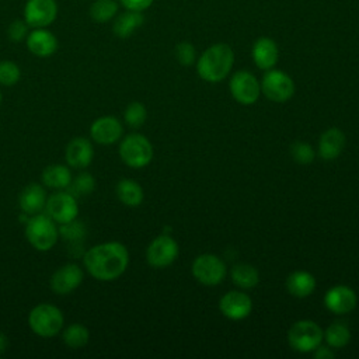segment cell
<instances>
[{
	"label": "cell",
	"instance_id": "cell-1",
	"mask_svg": "<svg viewBox=\"0 0 359 359\" xmlns=\"http://www.w3.org/2000/svg\"><path fill=\"white\" fill-rule=\"evenodd\" d=\"M83 265L90 276L101 282L118 279L129 265V251L119 241H105L84 251Z\"/></svg>",
	"mask_w": 359,
	"mask_h": 359
},
{
	"label": "cell",
	"instance_id": "cell-2",
	"mask_svg": "<svg viewBox=\"0 0 359 359\" xmlns=\"http://www.w3.org/2000/svg\"><path fill=\"white\" fill-rule=\"evenodd\" d=\"M233 63V49L227 43H215L199 56L196 70L202 80L208 83H219L227 77Z\"/></svg>",
	"mask_w": 359,
	"mask_h": 359
},
{
	"label": "cell",
	"instance_id": "cell-3",
	"mask_svg": "<svg viewBox=\"0 0 359 359\" xmlns=\"http://www.w3.org/2000/svg\"><path fill=\"white\" fill-rule=\"evenodd\" d=\"M25 237L34 250L46 252L56 245L59 240V227L46 213L41 212L28 216L25 223Z\"/></svg>",
	"mask_w": 359,
	"mask_h": 359
},
{
	"label": "cell",
	"instance_id": "cell-4",
	"mask_svg": "<svg viewBox=\"0 0 359 359\" xmlns=\"http://www.w3.org/2000/svg\"><path fill=\"white\" fill-rule=\"evenodd\" d=\"M63 313L52 303H39L28 313V327L41 338L56 337L63 330Z\"/></svg>",
	"mask_w": 359,
	"mask_h": 359
},
{
	"label": "cell",
	"instance_id": "cell-5",
	"mask_svg": "<svg viewBox=\"0 0 359 359\" xmlns=\"http://www.w3.org/2000/svg\"><path fill=\"white\" fill-rule=\"evenodd\" d=\"M118 154L123 164L130 168H143L153 158V146L150 140L140 133L126 135L118 147Z\"/></svg>",
	"mask_w": 359,
	"mask_h": 359
},
{
	"label": "cell",
	"instance_id": "cell-6",
	"mask_svg": "<svg viewBox=\"0 0 359 359\" xmlns=\"http://www.w3.org/2000/svg\"><path fill=\"white\" fill-rule=\"evenodd\" d=\"M324 339V331L321 327L311 320H300L292 324L287 331L289 345L302 353L313 352L321 345Z\"/></svg>",
	"mask_w": 359,
	"mask_h": 359
},
{
	"label": "cell",
	"instance_id": "cell-7",
	"mask_svg": "<svg viewBox=\"0 0 359 359\" xmlns=\"http://www.w3.org/2000/svg\"><path fill=\"white\" fill-rule=\"evenodd\" d=\"M45 213L56 223L63 224L77 219L79 202L74 195L67 189H57L48 196L45 205Z\"/></svg>",
	"mask_w": 359,
	"mask_h": 359
},
{
	"label": "cell",
	"instance_id": "cell-8",
	"mask_svg": "<svg viewBox=\"0 0 359 359\" xmlns=\"http://www.w3.org/2000/svg\"><path fill=\"white\" fill-rule=\"evenodd\" d=\"M191 271L194 278L205 286L219 285L227 273L226 264L215 254H202L196 257L192 262Z\"/></svg>",
	"mask_w": 359,
	"mask_h": 359
},
{
	"label": "cell",
	"instance_id": "cell-9",
	"mask_svg": "<svg viewBox=\"0 0 359 359\" xmlns=\"http://www.w3.org/2000/svg\"><path fill=\"white\" fill-rule=\"evenodd\" d=\"M259 84L261 93L273 102H285L294 94V83L292 77L282 70L269 69Z\"/></svg>",
	"mask_w": 359,
	"mask_h": 359
},
{
	"label": "cell",
	"instance_id": "cell-10",
	"mask_svg": "<svg viewBox=\"0 0 359 359\" xmlns=\"http://www.w3.org/2000/svg\"><path fill=\"white\" fill-rule=\"evenodd\" d=\"M59 6L56 0H27L22 18L29 28H48L57 17Z\"/></svg>",
	"mask_w": 359,
	"mask_h": 359
},
{
	"label": "cell",
	"instance_id": "cell-11",
	"mask_svg": "<svg viewBox=\"0 0 359 359\" xmlns=\"http://www.w3.org/2000/svg\"><path fill=\"white\" fill-rule=\"evenodd\" d=\"M178 252L180 248L177 241L171 236L163 233L147 245L146 259L147 264L154 268H164L177 259Z\"/></svg>",
	"mask_w": 359,
	"mask_h": 359
},
{
	"label": "cell",
	"instance_id": "cell-12",
	"mask_svg": "<svg viewBox=\"0 0 359 359\" xmlns=\"http://www.w3.org/2000/svg\"><path fill=\"white\" fill-rule=\"evenodd\" d=\"M229 88L233 98L241 105L255 104L261 94V84L258 83V80L252 73L245 70L236 72L231 76Z\"/></svg>",
	"mask_w": 359,
	"mask_h": 359
},
{
	"label": "cell",
	"instance_id": "cell-13",
	"mask_svg": "<svg viewBox=\"0 0 359 359\" xmlns=\"http://www.w3.org/2000/svg\"><path fill=\"white\" fill-rule=\"evenodd\" d=\"M84 279V271L80 265L74 262H67L59 266L49 279L50 290L55 294L66 296L73 293Z\"/></svg>",
	"mask_w": 359,
	"mask_h": 359
},
{
	"label": "cell",
	"instance_id": "cell-14",
	"mask_svg": "<svg viewBox=\"0 0 359 359\" xmlns=\"http://www.w3.org/2000/svg\"><path fill=\"white\" fill-rule=\"evenodd\" d=\"M122 122L112 115H104L93 121L90 125V137L101 146H109L122 139Z\"/></svg>",
	"mask_w": 359,
	"mask_h": 359
},
{
	"label": "cell",
	"instance_id": "cell-15",
	"mask_svg": "<svg viewBox=\"0 0 359 359\" xmlns=\"http://www.w3.org/2000/svg\"><path fill=\"white\" fill-rule=\"evenodd\" d=\"M219 309L224 317L238 321L250 316V313L252 311V300L244 292L231 290L222 296L219 302Z\"/></svg>",
	"mask_w": 359,
	"mask_h": 359
},
{
	"label": "cell",
	"instance_id": "cell-16",
	"mask_svg": "<svg viewBox=\"0 0 359 359\" xmlns=\"http://www.w3.org/2000/svg\"><path fill=\"white\" fill-rule=\"evenodd\" d=\"M94 158V146L90 139L77 136L73 137L65 149V160L70 168L84 170Z\"/></svg>",
	"mask_w": 359,
	"mask_h": 359
},
{
	"label": "cell",
	"instance_id": "cell-17",
	"mask_svg": "<svg viewBox=\"0 0 359 359\" xmlns=\"http://www.w3.org/2000/svg\"><path fill=\"white\" fill-rule=\"evenodd\" d=\"M25 45L34 56L49 57L56 53L59 42L56 35L48 28H32L25 38Z\"/></svg>",
	"mask_w": 359,
	"mask_h": 359
},
{
	"label": "cell",
	"instance_id": "cell-18",
	"mask_svg": "<svg viewBox=\"0 0 359 359\" xmlns=\"http://www.w3.org/2000/svg\"><path fill=\"white\" fill-rule=\"evenodd\" d=\"M356 293L345 285H337L327 290L324 296L325 307L334 314H346L356 307Z\"/></svg>",
	"mask_w": 359,
	"mask_h": 359
},
{
	"label": "cell",
	"instance_id": "cell-19",
	"mask_svg": "<svg viewBox=\"0 0 359 359\" xmlns=\"http://www.w3.org/2000/svg\"><path fill=\"white\" fill-rule=\"evenodd\" d=\"M46 191L42 184L31 182L24 187L18 195V206L27 216L41 213L46 205Z\"/></svg>",
	"mask_w": 359,
	"mask_h": 359
},
{
	"label": "cell",
	"instance_id": "cell-20",
	"mask_svg": "<svg viewBox=\"0 0 359 359\" xmlns=\"http://www.w3.org/2000/svg\"><path fill=\"white\" fill-rule=\"evenodd\" d=\"M345 143L346 139L344 132L338 128H330L320 136L318 154L325 161L335 160L342 153Z\"/></svg>",
	"mask_w": 359,
	"mask_h": 359
},
{
	"label": "cell",
	"instance_id": "cell-21",
	"mask_svg": "<svg viewBox=\"0 0 359 359\" xmlns=\"http://www.w3.org/2000/svg\"><path fill=\"white\" fill-rule=\"evenodd\" d=\"M278 46L271 38H258L252 45V59L262 70L272 69L278 62Z\"/></svg>",
	"mask_w": 359,
	"mask_h": 359
},
{
	"label": "cell",
	"instance_id": "cell-22",
	"mask_svg": "<svg viewBox=\"0 0 359 359\" xmlns=\"http://www.w3.org/2000/svg\"><path fill=\"white\" fill-rule=\"evenodd\" d=\"M72 171L65 164H49L41 172V182L50 189H66L72 182Z\"/></svg>",
	"mask_w": 359,
	"mask_h": 359
},
{
	"label": "cell",
	"instance_id": "cell-23",
	"mask_svg": "<svg viewBox=\"0 0 359 359\" xmlns=\"http://www.w3.org/2000/svg\"><path fill=\"white\" fill-rule=\"evenodd\" d=\"M287 292L299 299L310 296L316 289V278L307 271H294L286 279Z\"/></svg>",
	"mask_w": 359,
	"mask_h": 359
},
{
	"label": "cell",
	"instance_id": "cell-24",
	"mask_svg": "<svg viewBox=\"0 0 359 359\" xmlns=\"http://www.w3.org/2000/svg\"><path fill=\"white\" fill-rule=\"evenodd\" d=\"M143 22H144V17L142 11L126 10L125 13H121L119 15L115 17L112 24V31L118 38L125 39V38H129L139 27H142Z\"/></svg>",
	"mask_w": 359,
	"mask_h": 359
},
{
	"label": "cell",
	"instance_id": "cell-25",
	"mask_svg": "<svg viewBox=\"0 0 359 359\" xmlns=\"http://www.w3.org/2000/svg\"><path fill=\"white\" fill-rule=\"evenodd\" d=\"M115 194L119 202H122L125 206H129V208L139 206L144 198L142 185L130 178L119 180L115 187Z\"/></svg>",
	"mask_w": 359,
	"mask_h": 359
},
{
	"label": "cell",
	"instance_id": "cell-26",
	"mask_svg": "<svg viewBox=\"0 0 359 359\" xmlns=\"http://www.w3.org/2000/svg\"><path fill=\"white\" fill-rule=\"evenodd\" d=\"M62 341L72 349L84 348L90 341V331L84 324L73 323L69 324L62 332Z\"/></svg>",
	"mask_w": 359,
	"mask_h": 359
},
{
	"label": "cell",
	"instance_id": "cell-27",
	"mask_svg": "<svg viewBox=\"0 0 359 359\" xmlns=\"http://www.w3.org/2000/svg\"><path fill=\"white\" fill-rule=\"evenodd\" d=\"M57 227H59V238L72 244V247L74 248H77V245L81 247L87 234V227L81 220L74 219L72 222L57 224Z\"/></svg>",
	"mask_w": 359,
	"mask_h": 359
},
{
	"label": "cell",
	"instance_id": "cell-28",
	"mask_svg": "<svg viewBox=\"0 0 359 359\" xmlns=\"http://www.w3.org/2000/svg\"><path fill=\"white\" fill-rule=\"evenodd\" d=\"M231 280L241 289H251L259 282V273L255 266L250 264H237L231 268Z\"/></svg>",
	"mask_w": 359,
	"mask_h": 359
},
{
	"label": "cell",
	"instance_id": "cell-29",
	"mask_svg": "<svg viewBox=\"0 0 359 359\" xmlns=\"http://www.w3.org/2000/svg\"><path fill=\"white\" fill-rule=\"evenodd\" d=\"M118 7V1L115 0H94L88 13L95 22H108L116 17Z\"/></svg>",
	"mask_w": 359,
	"mask_h": 359
},
{
	"label": "cell",
	"instance_id": "cell-30",
	"mask_svg": "<svg viewBox=\"0 0 359 359\" xmlns=\"http://www.w3.org/2000/svg\"><path fill=\"white\" fill-rule=\"evenodd\" d=\"M66 189L76 198L87 196L90 194H93L95 189V178L93 174H90L87 171H81L76 177L72 178V182Z\"/></svg>",
	"mask_w": 359,
	"mask_h": 359
},
{
	"label": "cell",
	"instance_id": "cell-31",
	"mask_svg": "<svg viewBox=\"0 0 359 359\" xmlns=\"http://www.w3.org/2000/svg\"><path fill=\"white\" fill-rule=\"evenodd\" d=\"M324 339L331 348H342L351 341V331L342 323H334L324 331Z\"/></svg>",
	"mask_w": 359,
	"mask_h": 359
},
{
	"label": "cell",
	"instance_id": "cell-32",
	"mask_svg": "<svg viewBox=\"0 0 359 359\" xmlns=\"http://www.w3.org/2000/svg\"><path fill=\"white\" fill-rule=\"evenodd\" d=\"M147 118V109L140 101H132L123 111V119L130 128H140Z\"/></svg>",
	"mask_w": 359,
	"mask_h": 359
},
{
	"label": "cell",
	"instance_id": "cell-33",
	"mask_svg": "<svg viewBox=\"0 0 359 359\" xmlns=\"http://www.w3.org/2000/svg\"><path fill=\"white\" fill-rule=\"evenodd\" d=\"M21 79V69L13 60H1L0 62V86L11 87L17 84Z\"/></svg>",
	"mask_w": 359,
	"mask_h": 359
},
{
	"label": "cell",
	"instance_id": "cell-34",
	"mask_svg": "<svg viewBox=\"0 0 359 359\" xmlns=\"http://www.w3.org/2000/svg\"><path fill=\"white\" fill-rule=\"evenodd\" d=\"M290 154H292L293 160L299 164H309L316 157V153H314L311 144H309L306 142H294L290 146Z\"/></svg>",
	"mask_w": 359,
	"mask_h": 359
},
{
	"label": "cell",
	"instance_id": "cell-35",
	"mask_svg": "<svg viewBox=\"0 0 359 359\" xmlns=\"http://www.w3.org/2000/svg\"><path fill=\"white\" fill-rule=\"evenodd\" d=\"M28 32H29V25L25 22L24 18H17V20L11 21V24L7 28L8 39L15 43L25 41Z\"/></svg>",
	"mask_w": 359,
	"mask_h": 359
},
{
	"label": "cell",
	"instance_id": "cell-36",
	"mask_svg": "<svg viewBox=\"0 0 359 359\" xmlns=\"http://www.w3.org/2000/svg\"><path fill=\"white\" fill-rule=\"evenodd\" d=\"M177 60L182 66H191L195 62V48L189 42H180L175 48Z\"/></svg>",
	"mask_w": 359,
	"mask_h": 359
},
{
	"label": "cell",
	"instance_id": "cell-37",
	"mask_svg": "<svg viewBox=\"0 0 359 359\" xmlns=\"http://www.w3.org/2000/svg\"><path fill=\"white\" fill-rule=\"evenodd\" d=\"M121 6L132 11H144L153 3V0H119Z\"/></svg>",
	"mask_w": 359,
	"mask_h": 359
},
{
	"label": "cell",
	"instance_id": "cell-38",
	"mask_svg": "<svg viewBox=\"0 0 359 359\" xmlns=\"http://www.w3.org/2000/svg\"><path fill=\"white\" fill-rule=\"evenodd\" d=\"M314 356L317 358V359H330V358H332L334 356V353L331 352V349L330 348H327V346H317L314 351Z\"/></svg>",
	"mask_w": 359,
	"mask_h": 359
},
{
	"label": "cell",
	"instance_id": "cell-39",
	"mask_svg": "<svg viewBox=\"0 0 359 359\" xmlns=\"http://www.w3.org/2000/svg\"><path fill=\"white\" fill-rule=\"evenodd\" d=\"M8 342H10L8 337L3 331H0V356H3L6 353V351L8 348Z\"/></svg>",
	"mask_w": 359,
	"mask_h": 359
},
{
	"label": "cell",
	"instance_id": "cell-40",
	"mask_svg": "<svg viewBox=\"0 0 359 359\" xmlns=\"http://www.w3.org/2000/svg\"><path fill=\"white\" fill-rule=\"evenodd\" d=\"M1 100H3V94H1V90H0V104H1Z\"/></svg>",
	"mask_w": 359,
	"mask_h": 359
}]
</instances>
